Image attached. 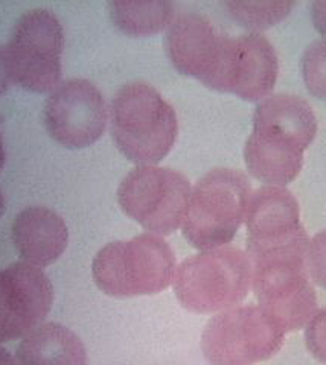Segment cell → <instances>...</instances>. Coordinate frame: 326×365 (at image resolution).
Instances as JSON below:
<instances>
[{"mask_svg": "<svg viewBox=\"0 0 326 365\" xmlns=\"http://www.w3.org/2000/svg\"><path fill=\"white\" fill-rule=\"evenodd\" d=\"M317 134L311 108L299 98L273 95L256 106L244 146L249 173L270 186H285L303 166V153Z\"/></svg>", "mask_w": 326, "mask_h": 365, "instance_id": "obj_1", "label": "cell"}, {"mask_svg": "<svg viewBox=\"0 0 326 365\" xmlns=\"http://www.w3.org/2000/svg\"><path fill=\"white\" fill-rule=\"evenodd\" d=\"M110 131L130 162L156 165L175 143L178 120L173 106L147 83L122 86L110 104Z\"/></svg>", "mask_w": 326, "mask_h": 365, "instance_id": "obj_2", "label": "cell"}, {"mask_svg": "<svg viewBox=\"0 0 326 365\" xmlns=\"http://www.w3.org/2000/svg\"><path fill=\"white\" fill-rule=\"evenodd\" d=\"M175 255L162 236L142 233L101 248L92 264L96 287L116 299L159 294L170 287Z\"/></svg>", "mask_w": 326, "mask_h": 365, "instance_id": "obj_3", "label": "cell"}, {"mask_svg": "<svg viewBox=\"0 0 326 365\" xmlns=\"http://www.w3.org/2000/svg\"><path fill=\"white\" fill-rule=\"evenodd\" d=\"M252 193L250 181L241 170H209L190 190L182 224L186 241L201 251L226 247L245 220Z\"/></svg>", "mask_w": 326, "mask_h": 365, "instance_id": "obj_4", "label": "cell"}, {"mask_svg": "<svg viewBox=\"0 0 326 365\" xmlns=\"http://www.w3.org/2000/svg\"><path fill=\"white\" fill-rule=\"evenodd\" d=\"M174 292L185 309L223 312L241 303L252 287V264L243 250L220 247L185 259L174 272Z\"/></svg>", "mask_w": 326, "mask_h": 365, "instance_id": "obj_5", "label": "cell"}, {"mask_svg": "<svg viewBox=\"0 0 326 365\" xmlns=\"http://www.w3.org/2000/svg\"><path fill=\"white\" fill-rule=\"evenodd\" d=\"M64 29L51 9L21 14L5 46L13 83L36 93H51L61 83Z\"/></svg>", "mask_w": 326, "mask_h": 365, "instance_id": "obj_6", "label": "cell"}, {"mask_svg": "<svg viewBox=\"0 0 326 365\" xmlns=\"http://www.w3.org/2000/svg\"><path fill=\"white\" fill-rule=\"evenodd\" d=\"M285 334L261 306H237L209 319L201 350L210 365H255L276 355Z\"/></svg>", "mask_w": 326, "mask_h": 365, "instance_id": "obj_7", "label": "cell"}, {"mask_svg": "<svg viewBox=\"0 0 326 365\" xmlns=\"http://www.w3.org/2000/svg\"><path fill=\"white\" fill-rule=\"evenodd\" d=\"M252 264V288L260 306L285 332L310 323L317 312V297L310 280L307 251L267 255Z\"/></svg>", "mask_w": 326, "mask_h": 365, "instance_id": "obj_8", "label": "cell"}, {"mask_svg": "<svg viewBox=\"0 0 326 365\" xmlns=\"http://www.w3.org/2000/svg\"><path fill=\"white\" fill-rule=\"evenodd\" d=\"M190 190L189 180L178 170L141 165L119 182L118 202L145 230L168 236L183 224Z\"/></svg>", "mask_w": 326, "mask_h": 365, "instance_id": "obj_9", "label": "cell"}, {"mask_svg": "<svg viewBox=\"0 0 326 365\" xmlns=\"http://www.w3.org/2000/svg\"><path fill=\"white\" fill-rule=\"evenodd\" d=\"M43 120L55 142L71 150H81L104 134L108 120L107 102L88 79H67L49 93Z\"/></svg>", "mask_w": 326, "mask_h": 365, "instance_id": "obj_10", "label": "cell"}, {"mask_svg": "<svg viewBox=\"0 0 326 365\" xmlns=\"http://www.w3.org/2000/svg\"><path fill=\"white\" fill-rule=\"evenodd\" d=\"M229 37L205 16L183 13L166 28L165 51L180 73L220 91Z\"/></svg>", "mask_w": 326, "mask_h": 365, "instance_id": "obj_11", "label": "cell"}, {"mask_svg": "<svg viewBox=\"0 0 326 365\" xmlns=\"http://www.w3.org/2000/svg\"><path fill=\"white\" fill-rule=\"evenodd\" d=\"M52 304L54 287L41 268L20 260L0 269V344L43 324Z\"/></svg>", "mask_w": 326, "mask_h": 365, "instance_id": "obj_12", "label": "cell"}, {"mask_svg": "<svg viewBox=\"0 0 326 365\" xmlns=\"http://www.w3.org/2000/svg\"><path fill=\"white\" fill-rule=\"evenodd\" d=\"M245 221L250 260L272 251L310 244L300 222L297 200L284 186L267 185L253 192Z\"/></svg>", "mask_w": 326, "mask_h": 365, "instance_id": "obj_13", "label": "cell"}, {"mask_svg": "<svg viewBox=\"0 0 326 365\" xmlns=\"http://www.w3.org/2000/svg\"><path fill=\"white\" fill-rule=\"evenodd\" d=\"M277 73V53L267 37L258 32L229 37L220 91L263 101L275 88Z\"/></svg>", "mask_w": 326, "mask_h": 365, "instance_id": "obj_14", "label": "cell"}, {"mask_svg": "<svg viewBox=\"0 0 326 365\" xmlns=\"http://www.w3.org/2000/svg\"><path fill=\"white\" fill-rule=\"evenodd\" d=\"M11 233L21 260L39 268L57 262L69 244V228L64 220L57 212L41 205L19 212Z\"/></svg>", "mask_w": 326, "mask_h": 365, "instance_id": "obj_15", "label": "cell"}, {"mask_svg": "<svg viewBox=\"0 0 326 365\" xmlns=\"http://www.w3.org/2000/svg\"><path fill=\"white\" fill-rule=\"evenodd\" d=\"M17 365H87L81 338L60 323H43L21 338Z\"/></svg>", "mask_w": 326, "mask_h": 365, "instance_id": "obj_16", "label": "cell"}, {"mask_svg": "<svg viewBox=\"0 0 326 365\" xmlns=\"http://www.w3.org/2000/svg\"><path fill=\"white\" fill-rule=\"evenodd\" d=\"M108 14L113 25L131 37L159 34L174 19L170 0H111Z\"/></svg>", "mask_w": 326, "mask_h": 365, "instance_id": "obj_17", "label": "cell"}, {"mask_svg": "<svg viewBox=\"0 0 326 365\" xmlns=\"http://www.w3.org/2000/svg\"><path fill=\"white\" fill-rule=\"evenodd\" d=\"M226 9L241 26L252 31L272 28L282 21L295 6L293 0H228Z\"/></svg>", "mask_w": 326, "mask_h": 365, "instance_id": "obj_18", "label": "cell"}, {"mask_svg": "<svg viewBox=\"0 0 326 365\" xmlns=\"http://www.w3.org/2000/svg\"><path fill=\"white\" fill-rule=\"evenodd\" d=\"M302 78L311 95L326 99V38L312 41L303 51Z\"/></svg>", "mask_w": 326, "mask_h": 365, "instance_id": "obj_19", "label": "cell"}, {"mask_svg": "<svg viewBox=\"0 0 326 365\" xmlns=\"http://www.w3.org/2000/svg\"><path fill=\"white\" fill-rule=\"evenodd\" d=\"M307 267L310 277L326 289V230L314 236L307 251Z\"/></svg>", "mask_w": 326, "mask_h": 365, "instance_id": "obj_20", "label": "cell"}, {"mask_svg": "<svg viewBox=\"0 0 326 365\" xmlns=\"http://www.w3.org/2000/svg\"><path fill=\"white\" fill-rule=\"evenodd\" d=\"M307 347L317 361L326 364V307L310 319L305 330Z\"/></svg>", "mask_w": 326, "mask_h": 365, "instance_id": "obj_21", "label": "cell"}, {"mask_svg": "<svg viewBox=\"0 0 326 365\" xmlns=\"http://www.w3.org/2000/svg\"><path fill=\"white\" fill-rule=\"evenodd\" d=\"M312 25L326 38V0H316L311 4Z\"/></svg>", "mask_w": 326, "mask_h": 365, "instance_id": "obj_22", "label": "cell"}, {"mask_svg": "<svg viewBox=\"0 0 326 365\" xmlns=\"http://www.w3.org/2000/svg\"><path fill=\"white\" fill-rule=\"evenodd\" d=\"M11 83H13V79H11V75H9L5 48L0 46V96H2L8 90Z\"/></svg>", "mask_w": 326, "mask_h": 365, "instance_id": "obj_23", "label": "cell"}, {"mask_svg": "<svg viewBox=\"0 0 326 365\" xmlns=\"http://www.w3.org/2000/svg\"><path fill=\"white\" fill-rule=\"evenodd\" d=\"M0 365H17L13 355L2 346H0Z\"/></svg>", "mask_w": 326, "mask_h": 365, "instance_id": "obj_24", "label": "cell"}, {"mask_svg": "<svg viewBox=\"0 0 326 365\" xmlns=\"http://www.w3.org/2000/svg\"><path fill=\"white\" fill-rule=\"evenodd\" d=\"M5 160H6V153H5V145H4V137H2V130H0V170L5 166Z\"/></svg>", "mask_w": 326, "mask_h": 365, "instance_id": "obj_25", "label": "cell"}, {"mask_svg": "<svg viewBox=\"0 0 326 365\" xmlns=\"http://www.w3.org/2000/svg\"><path fill=\"white\" fill-rule=\"evenodd\" d=\"M4 213H5V197H4V192L0 190V218H2Z\"/></svg>", "mask_w": 326, "mask_h": 365, "instance_id": "obj_26", "label": "cell"}]
</instances>
